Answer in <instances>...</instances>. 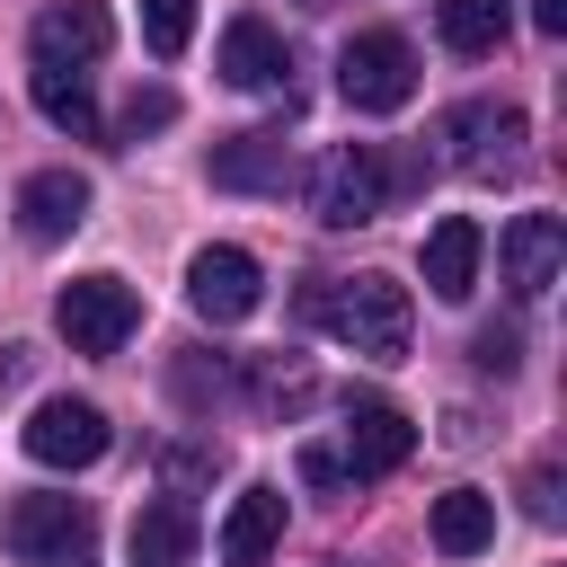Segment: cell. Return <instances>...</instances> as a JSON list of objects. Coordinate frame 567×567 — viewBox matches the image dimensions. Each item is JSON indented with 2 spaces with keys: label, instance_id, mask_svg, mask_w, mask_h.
I'll return each mask as SVG.
<instances>
[{
  "label": "cell",
  "instance_id": "8992f818",
  "mask_svg": "<svg viewBox=\"0 0 567 567\" xmlns=\"http://www.w3.org/2000/svg\"><path fill=\"white\" fill-rule=\"evenodd\" d=\"M443 142H452V168H461V177H514V168H523V142H532V124H523V106L470 97V106H452Z\"/></svg>",
  "mask_w": 567,
  "mask_h": 567
},
{
  "label": "cell",
  "instance_id": "7a4b0ae2",
  "mask_svg": "<svg viewBox=\"0 0 567 567\" xmlns=\"http://www.w3.org/2000/svg\"><path fill=\"white\" fill-rule=\"evenodd\" d=\"M0 549L18 567H97V514H89V496L35 487L0 514Z\"/></svg>",
  "mask_w": 567,
  "mask_h": 567
},
{
  "label": "cell",
  "instance_id": "8fae6325",
  "mask_svg": "<svg viewBox=\"0 0 567 567\" xmlns=\"http://www.w3.org/2000/svg\"><path fill=\"white\" fill-rule=\"evenodd\" d=\"M35 62H62V71H89L106 44H115V18H106V0H53L44 18H35Z\"/></svg>",
  "mask_w": 567,
  "mask_h": 567
},
{
  "label": "cell",
  "instance_id": "7c38bea8",
  "mask_svg": "<svg viewBox=\"0 0 567 567\" xmlns=\"http://www.w3.org/2000/svg\"><path fill=\"white\" fill-rule=\"evenodd\" d=\"M204 168H213V186H221V195H284L292 151H284V133H221Z\"/></svg>",
  "mask_w": 567,
  "mask_h": 567
},
{
  "label": "cell",
  "instance_id": "d4e9b609",
  "mask_svg": "<svg viewBox=\"0 0 567 567\" xmlns=\"http://www.w3.org/2000/svg\"><path fill=\"white\" fill-rule=\"evenodd\" d=\"M301 478H310V487H337V478H346V461H337L328 443H310V452H301Z\"/></svg>",
  "mask_w": 567,
  "mask_h": 567
},
{
  "label": "cell",
  "instance_id": "9a60e30c",
  "mask_svg": "<svg viewBox=\"0 0 567 567\" xmlns=\"http://www.w3.org/2000/svg\"><path fill=\"white\" fill-rule=\"evenodd\" d=\"M275 540H284V487H239L230 514H221V532H213L221 567H266Z\"/></svg>",
  "mask_w": 567,
  "mask_h": 567
},
{
  "label": "cell",
  "instance_id": "ffe728a7",
  "mask_svg": "<svg viewBox=\"0 0 567 567\" xmlns=\"http://www.w3.org/2000/svg\"><path fill=\"white\" fill-rule=\"evenodd\" d=\"M434 27H443L452 53H496L505 27H514V9L505 0H434Z\"/></svg>",
  "mask_w": 567,
  "mask_h": 567
},
{
  "label": "cell",
  "instance_id": "3957f363",
  "mask_svg": "<svg viewBox=\"0 0 567 567\" xmlns=\"http://www.w3.org/2000/svg\"><path fill=\"white\" fill-rule=\"evenodd\" d=\"M390 204V159H381V142H328L319 159H310V213L328 221V230H354V221H372Z\"/></svg>",
  "mask_w": 567,
  "mask_h": 567
},
{
  "label": "cell",
  "instance_id": "44dd1931",
  "mask_svg": "<svg viewBox=\"0 0 567 567\" xmlns=\"http://www.w3.org/2000/svg\"><path fill=\"white\" fill-rule=\"evenodd\" d=\"M186 35H195V0H142V44H151L159 62H177Z\"/></svg>",
  "mask_w": 567,
  "mask_h": 567
},
{
  "label": "cell",
  "instance_id": "ac0fdd59",
  "mask_svg": "<svg viewBox=\"0 0 567 567\" xmlns=\"http://www.w3.org/2000/svg\"><path fill=\"white\" fill-rule=\"evenodd\" d=\"M27 89H35V106H44V124H62L71 142H97V97H89V71H62V62H35V71H27Z\"/></svg>",
  "mask_w": 567,
  "mask_h": 567
},
{
  "label": "cell",
  "instance_id": "5bb4252c",
  "mask_svg": "<svg viewBox=\"0 0 567 567\" xmlns=\"http://www.w3.org/2000/svg\"><path fill=\"white\" fill-rule=\"evenodd\" d=\"M478 257H487V230L470 213H443L425 230V292L434 301H470L478 292Z\"/></svg>",
  "mask_w": 567,
  "mask_h": 567
},
{
  "label": "cell",
  "instance_id": "277c9868",
  "mask_svg": "<svg viewBox=\"0 0 567 567\" xmlns=\"http://www.w3.org/2000/svg\"><path fill=\"white\" fill-rule=\"evenodd\" d=\"M53 328L71 337V354H124V337L142 328V292L124 275H71L53 292Z\"/></svg>",
  "mask_w": 567,
  "mask_h": 567
},
{
  "label": "cell",
  "instance_id": "d6986e66",
  "mask_svg": "<svg viewBox=\"0 0 567 567\" xmlns=\"http://www.w3.org/2000/svg\"><path fill=\"white\" fill-rule=\"evenodd\" d=\"M487 540H496V496H478V487L434 496V549L443 558H478Z\"/></svg>",
  "mask_w": 567,
  "mask_h": 567
},
{
  "label": "cell",
  "instance_id": "9c48e42d",
  "mask_svg": "<svg viewBox=\"0 0 567 567\" xmlns=\"http://www.w3.org/2000/svg\"><path fill=\"white\" fill-rule=\"evenodd\" d=\"M558 266H567V221H558V213H514L505 239H496L505 292H514V301H540V292L558 284Z\"/></svg>",
  "mask_w": 567,
  "mask_h": 567
},
{
  "label": "cell",
  "instance_id": "30bf717a",
  "mask_svg": "<svg viewBox=\"0 0 567 567\" xmlns=\"http://www.w3.org/2000/svg\"><path fill=\"white\" fill-rule=\"evenodd\" d=\"M408 452H416V425H408L390 399H354V408H346V443H337L346 478H390Z\"/></svg>",
  "mask_w": 567,
  "mask_h": 567
},
{
  "label": "cell",
  "instance_id": "4fadbf2b",
  "mask_svg": "<svg viewBox=\"0 0 567 567\" xmlns=\"http://www.w3.org/2000/svg\"><path fill=\"white\" fill-rule=\"evenodd\" d=\"M80 221H89V177H80V168H35V177L18 186V230H27L35 248L71 239Z\"/></svg>",
  "mask_w": 567,
  "mask_h": 567
},
{
  "label": "cell",
  "instance_id": "484cf974",
  "mask_svg": "<svg viewBox=\"0 0 567 567\" xmlns=\"http://www.w3.org/2000/svg\"><path fill=\"white\" fill-rule=\"evenodd\" d=\"M532 27L540 35H567V0H532Z\"/></svg>",
  "mask_w": 567,
  "mask_h": 567
},
{
  "label": "cell",
  "instance_id": "5b68a950",
  "mask_svg": "<svg viewBox=\"0 0 567 567\" xmlns=\"http://www.w3.org/2000/svg\"><path fill=\"white\" fill-rule=\"evenodd\" d=\"M337 97H346L354 115H399V106L416 97V53H408V35H390V27L354 35V44L337 53Z\"/></svg>",
  "mask_w": 567,
  "mask_h": 567
},
{
  "label": "cell",
  "instance_id": "cb8c5ba5",
  "mask_svg": "<svg viewBox=\"0 0 567 567\" xmlns=\"http://www.w3.org/2000/svg\"><path fill=\"white\" fill-rule=\"evenodd\" d=\"M523 505H532V523H558V470H532L523 478Z\"/></svg>",
  "mask_w": 567,
  "mask_h": 567
},
{
  "label": "cell",
  "instance_id": "4316f807",
  "mask_svg": "<svg viewBox=\"0 0 567 567\" xmlns=\"http://www.w3.org/2000/svg\"><path fill=\"white\" fill-rule=\"evenodd\" d=\"M310 9H337V0H310Z\"/></svg>",
  "mask_w": 567,
  "mask_h": 567
},
{
  "label": "cell",
  "instance_id": "ba28073f",
  "mask_svg": "<svg viewBox=\"0 0 567 567\" xmlns=\"http://www.w3.org/2000/svg\"><path fill=\"white\" fill-rule=\"evenodd\" d=\"M186 301H195V319L230 328V319H248V310L266 301V275H257V257H248V248L213 239V248H195V257H186Z\"/></svg>",
  "mask_w": 567,
  "mask_h": 567
},
{
  "label": "cell",
  "instance_id": "52a82bcc",
  "mask_svg": "<svg viewBox=\"0 0 567 567\" xmlns=\"http://www.w3.org/2000/svg\"><path fill=\"white\" fill-rule=\"evenodd\" d=\"M18 443H27V461H44V470H89V461H106L115 425H106V408H89V399H35L27 425H18Z\"/></svg>",
  "mask_w": 567,
  "mask_h": 567
},
{
  "label": "cell",
  "instance_id": "6da1fadb",
  "mask_svg": "<svg viewBox=\"0 0 567 567\" xmlns=\"http://www.w3.org/2000/svg\"><path fill=\"white\" fill-rule=\"evenodd\" d=\"M301 310H310V319H328V328H337L354 354H372V363H399V354H408V337H416V301H408V284H390V275L319 284Z\"/></svg>",
  "mask_w": 567,
  "mask_h": 567
},
{
  "label": "cell",
  "instance_id": "7402d4cb",
  "mask_svg": "<svg viewBox=\"0 0 567 567\" xmlns=\"http://www.w3.org/2000/svg\"><path fill=\"white\" fill-rule=\"evenodd\" d=\"M470 363H478V372H514V363H523V328H478V337H470Z\"/></svg>",
  "mask_w": 567,
  "mask_h": 567
},
{
  "label": "cell",
  "instance_id": "2e32d148",
  "mask_svg": "<svg viewBox=\"0 0 567 567\" xmlns=\"http://www.w3.org/2000/svg\"><path fill=\"white\" fill-rule=\"evenodd\" d=\"M195 540H204L195 505H186V496H151V505L133 514V532H124V558H133V567H195Z\"/></svg>",
  "mask_w": 567,
  "mask_h": 567
},
{
  "label": "cell",
  "instance_id": "e0dca14e",
  "mask_svg": "<svg viewBox=\"0 0 567 567\" xmlns=\"http://www.w3.org/2000/svg\"><path fill=\"white\" fill-rule=\"evenodd\" d=\"M221 80L266 97V89H284V80H292V44H284L266 18H230V27H221Z\"/></svg>",
  "mask_w": 567,
  "mask_h": 567
},
{
  "label": "cell",
  "instance_id": "603a6c76",
  "mask_svg": "<svg viewBox=\"0 0 567 567\" xmlns=\"http://www.w3.org/2000/svg\"><path fill=\"white\" fill-rule=\"evenodd\" d=\"M168 115H177V97H168V89H133V106H124V133L142 142V133H159Z\"/></svg>",
  "mask_w": 567,
  "mask_h": 567
}]
</instances>
